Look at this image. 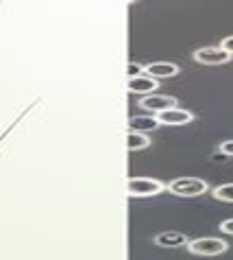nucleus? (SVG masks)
<instances>
[{
    "label": "nucleus",
    "mask_w": 233,
    "mask_h": 260,
    "mask_svg": "<svg viewBox=\"0 0 233 260\" xmlns=\"http://www.w3.org/2000/svg\"><path fill=\"white\" fill-rule=\"evenodd\" d=\"M166 190L177 194V197H199L209 190L205 179L201 177H177L170 184H166Z\"/></svg>",
    "instance_id": "1"
},
{
    "label": "nucleus",
    "mask_w": 233,
    "mask_h": 260,
    "mask_svg": "<svg viewBox=\"0 0 233 260\" xmlns=\"http://www.w3.org/2000/svg\"><path fill=\"white\" fill-rule=\"evenodd\" d=\"M164 190H166V184L152 177H129L127 179L129 197H155V194Z\"/></svg>",
    "instance_id": "2"
},
{
    "label": "nucleus",
    "mask_w": 233,
    "mask_h": 260,
    "mask_svg": "<svg viewBox=\"0 0 233 260\" xmlns=\"http://www.w3.org/2000/svg\"><path fill=\"white\" fill-rule=\"evenodd\" d=\"M185 247L192 256H220L229 249V245L222 238H194L187 241Z\"/></svg>",
    "instance_id": "3"
},
{
    "label": "nucleus",
    "mask_w": 233,
    "mask_h": 260,
    "mask_svg": "<svg viewBox=\"0 0 233 260\" xmlns=\"http://www.w3.org/2000/svg\"><path fill=\"white\" fill-rule=\"evenodd\" d=\"M194 61L203 63V66H222V63L231 61V55L222 46H207L194 50Z\"/></svg>",
    "instance_id": "4"
},
{
    "label": "nucleus",
    "mask_w": 233,
    "mask_h": 260,
    "mask_svg": "<svg viewBox=\"0 0 233 260\" xmlns=\"http://www.w3.org/2000/svg\"><path fill=\"white\" fill-rule=\"evenodd\" d=\"M137 105L142 107L144 112H150V114H159V112H166L170 107H177V96H168V94H146L137 101Z\"/></svg>",
    "instance_id": "5"
},
{
    "label": "nucleus",
    "mask_w": 233,
    "mask_h": 260,
    "mask_svg": "<svg viewBox=\"0 0 233 260\" xmlns=\"http://www.w3.org/2000/svg\"><path fill=\"white\" fill-rule=\"evenodd\" d=\"M159 125H168V127H177V125H187V122L194 120V114L187 110H181V107H170L166 112L155 114Z\"/></svg>",
    "instance_id": "6"
},
{
    "label": "nucleus",
    "mask_w": 233,
    "mask_h": 260,
    "mask_svg": "<svg viewBox=\"0 0 233 260\" xmlns=\"http://www.w3.org/2000/svg\"><path fill=\"white\" fill-rule=\"evenodd\" d=\"M159 88V79H152L148 75H140V77H131L127 79V90L131 92V94H152Z\"/></svg>",
    "instance_id": "7"
},
{
    "label": "nucleus",
    "mask_w": 233,
    "mask_h": 260,
    "mask_svg": "<svg viewBox=\"0 0 233 260\" xmlns=\"http://www.w3.org/2000/svg\"><path fill=\"white\" fill-rule=\"evenodd\" d=\"M144 75H148L152 79H168V77H177L179 75V66L172 61H155L144 66Z\"/></svg>",
    "instance_id": "8"
},
{
    "label": "nucleus",
    "mask_w": 233,
    "mask_h": 260,
    "mask_svg": "<svg viewBox=\"0 0 233 260\" xmlns=\"http://www.w3.org/2000/svg\"><path fill=\"white\" fill-rule=\"evenodd\" d=\"M159 127V120L155 114H146V116H133L129 118V132H155Z\"/></svg>",
    "instance_id": "9"
},
{
    "label": "nucleus",
    "mask_w": 233,
    "mask_h": 260,
    "mask_svg": "<svg viewBox=\"0 0 233 260\" xmlns=\"http://www.w3.org/2000/svg\"><path fill=\"white\" fill-rule=\"evenodd\" d=\"M152 243L157 247H183V245H187V236L181 232H162L152 238Z\"/></svg>",
    "instance_id": "10"
},
{
    "label": "nucleus",
    "mask_w": 233,
    "mask_h": 260,
    "mask_svg": "<svg viewBox=\"0 0 233 260\" xmlns=\"http://www.w3.org/2000/svg\"><path fill=\"white\" fill-rule=\"evenodd\" d=\"M148 147H150V138L146 134H140V132L127 134V149L129 151H142V149H148Z\"/></svg>",
    "instance_id": "11"
},
{
    "label": "nucleus",
    "mask_w": 233,
    "mask_h": 260,
    "mask_svg": "<svg viewBox=\"0 0 233 260\" xmlns=\"http://www.w3.org/2000/svg\"><path fill=\"white\" fill-rule=\"evenodd\" d=\"M214 199L224 201V204H233V184H220L212 190Z\"/></svg>",
    "instance_id": "12"
},
{
    "label": "nucleus",
    "mask_w": 233,
    "mask_h": 260,
    "mask_svg": "<svg viewBox=\"0 0 233 260\" xmlns=\"http://www.w3.org/2000/svg\"><path fill=\"white\" fill-rule=\"evenodd\" d=\"M144 75V66H140V63H135V61H129V66H127V77H140Z\"/></svg>",
    "instance_id": "13"
},
{
    "label": "nucleus",
    "mask_w": 233,
    "mask_h": 260,
    "mask_svg": "<svg viewBox=\"0 0 233 260\" xmlns=\"http://www.w3.org/2000/svg\"><path fill=\"white\" fill-rule=\"evenodd\" d=\"M220 153L222 155H229V157H233V140H224V142H220Z\"/></svg>",
    "instance_id": "14"
},
{
    "label": "nucleus",
    "mask_w": 233,
    "mask_h": 260,
    "mask_svg": "<svg viewBox=\"0 0 233 260\" xmlns=\"http://www.w3.org/2000/svg\"><path fill=\"white\" fill-rule=\"evenodd\" d=\"M220 232L233 236V219H224V221L220 223Z\"/></svg>",
    "instance_id": "15"
},
{
    "label": "nucleus",
    "mask_w": 233,
    "mask_h": 260,
    "mask_svg": "<svg viewBox=\"0 0 233 260\" xmlns=\"http://www.w3.org/2000/svg\"><path fill=\"white\" fill-rule=\"evenodd\" d=\"M220 46H222V48L227 50V53L233 57V35H229V38H224V40L220 42Z\"/></svg>",
    "instance_id": "16"
}]
</instances>
